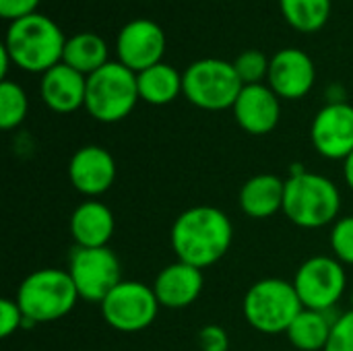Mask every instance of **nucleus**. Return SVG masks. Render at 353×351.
I'll return each instance as SVG.
<instances>
[{"label": "nucleus", "mask_w": 353, "mask_h": 351, "mask_svg": "<svg viewBox=\"0 0 353 351\" xmlns=\"http://www.w3.org/2000/svg\"><path fill=\"white\" fill-rule=\"evenodd\" d=\"M170 240L178 261L203 271L228 254L234 225L221 209L199 205L176 217Z\"/></svg>", "instance_id": "obj_1"}, {"label": "nucleus", "mask_w": 353, "mask_h": 351, "mask_svg": "<svg viewBox=\"0 0 353 351\" xmlns=\"http://www.w3.org/2000/svg\"><path fill=\"white\" fill-rule=\"evenodd\" d=\"M302 310L304 304L294 288V281L277 277H267L252 283L242 302L246 323L267 335L288 333L290 325Z\"/></svg>", "instance_id": "obj_5"}, {"label": "nucleus", "mask_w": 353, "mask_h": 351, "mask_svg": "<svg viewBox=\"0 0 353 351\" xmlns=\"http://www.w3.org/2000/svg\"><path fill=\"white\" fill-rule=\"evenodd\" d=\"M116 54L120 64L139 74L163 62L165 33L151 19L128 21L116 37Z\"/></svg>", "instance_id": "obj_11"}, {"label": "nucleus", "mask_w": 353, "mask_h": 351, "mask_svg": "<svg viewBox=\"0 0 353 351\" xmlns=\"http://www.w3.org/2000/svg\"><path fill=\"white\" fill-rule=\"evenodd\" d=\"M23 325H27V319H25L21 306L17 304V300L2 298V302H0V335L6 339V337L14 335L19 329H23Z\"/></svg>", "instance_id": "obj_28"}, {"label": "nucleus", "mask_w": 353, "mask_h": 351, "mask_svg": "<svg viewBox=\"0 0 353 351\" xmlns=\"http://www.w3.org/2000/svg\"><path fill=\"white\" fill-rule=\"evenodd\" d=\"M68 178L81 194L89 199L101 197L116 182V161L108 149L99 145H85L70 157Z\"/></svg>", "instance_id": "obj_14"}, {"label": "nucleus", "mask_w": 353, "mask_h": 351, "mask_svg": "<svg viewBox=\"0 0 353 351\" xmlns=\"http://www.w3.org/2000/svg\"><path fill=\"white\" fill-rule=\"evenodd\" d=\"M325 351H353V310L337 317Z\"/></svg>", "instance_id": "obj_27"}, {"label": "nucleus", "mask_w": 353, "mask_h": 351, "mask_svg": "<svg viewBox=\"0 0 353 351\" xmlns=\"http://www.w3.org/2000/svg\"><path fill=\"white\" fill-rule=\"evenodd\" d=\"M105 323L120 333H139L153 325L159 312V300L143 281H120L99 304Z\"/></svg>", "instance_id": "obj_9"}, {"label": "nucleus", "mask_w": 353, "mask_h": 351, "mask_svg": "<svg viewBox=\"0 0 353 351\" xmlns=\"http://www.w3.org/2000/svg\"><path fill=\"white\" fill-rule=\"evenodd\" d=\"M62 62L77 72L89 77L110 62V48L103 37L91 31L70 35L64 46Z\"/></svg>", "instance_id": "obj_21"}, {"label": "nucleus", "mask_w": 353, "mask_h": 351, "mask_svg": "<svg viewBox=\"0 0 353 351\" xmlns=\"http://www.w3.org/2000/svg\"><path fill=\"white\" fill-rule=\"evenodd\" d=\"M343 176H345L347 186L353 190V153L343 161Z\"/></svg>", "instance_id": "obj_33"}, {"label": "nucleus", "mask_w": 353, "mask_h": 351, "mask_svg": "<svg viewBox=\"0 0 353 351\" xmlns=\"http://www.w3.org/2000/svg\"><path fill=\"white\" fill-rule=\"evenodd\" d=\"M39 95L46 108L56 114H72L85 108L87 95V77L66 66L64 62L56 64L41 74Z\"/></svg>", "instance_id": "obj_16"}, {"label": "nucleus", "mask_w": 353, "mask_h": 351, "mask_svg": "<svg viewBox=\"0 0 353 351\" xmlns=\"http://www.w3.org/2000/svg\"><path fill=\"white\" fill-rule=\"evenodd\" d=\"M314 149L335 161H345L353 153V106L327 103L319 110L310 126Z\"/></svg>", "instance_id": "obj_12"}, {"label": "nucleus", "mask_w": 353, "mask_h": 351, "mask_svg": "<svg viewBox=\"0 0 353 351\" xmlns=\"http://www.w3.org/2000/svg\"><path fill=\"white\" fill-rule=\"evenodd\" d=\"M139 97L151 106H168L182 93V74L165 62H159L137 74Z\"/></svg>", "instance_id": "obj_22"}, {"label": "nucleus", "mask_w": 353, "mask_h": 351, "mask_svg": "<svg viewBox=\"0 0 353 351\" xmlns=\"http://www.w3.org/2000/svg\"><path fill=\"white\" fill-rule=\"evenodd\" d=\"M343 87L341 85H331L327 89V103H345V95H343Z\"/></svg>", "instance_id": "obj_31"}, {"label": "nucleus", "mask_w": 353, "mask_h": 351, "mask_svg": "<svg viewBox=\"0 0 353 351\" xmlns=\"http://www.w3.org/2000/svg\"><path fill=\"white\" fill-rule=\"evenodd\" d=\"M14 300L21 306L27 325H37L68 317L81 298L66 269L46 267L23 279Z\"/></svg>", "instance_id": "obj_4"}, {"label": "nucleus", "mask_w": 353, "mask_h": 351, "mask_svg": "<svg viewBox=\"0 0 353 351\" xmlns=\"http://www.w3.org/2000/svg\"><path fill=\"white\" fill-rule=\"evenodd\" d=\"M137 72L110 60L105 66L87 77L85 110L91 118L103 124H114L124 120L139 101Z\"/></svg>", "instance_id": "obj_6"}, {"label": "nucleus", "mask_w": 353, "mask_h": 351, "mask_svg": "<svg viewBox=\"0 0 353 351\" xmlns=\"http://www.w3.org/2000/svg\"><path fill=\"white\" fill-rule=\"evenodd\" d=\"M271 58H267L261 50H246L234 60V68L242 81V85H259L269 77Z\"/></svg>", "instance_id": "obj_25"}, {"label": "nucleus", "mask_w": 353, "mask_h": 351, "mask_svg": "<svg viewBox=\"0 0 353 351\" xmlns=\"http://www.w3.org/2000/svg\"><path fill=\"white\" fill-rule=\"evenodd\" d=\"M331 0H279L288 25L300 33H316L331 19Z\"/></svg>", "instance_id": "obj_23"}, {"label": "nucleus", "mask_w": 353, "mask_h": 351, "mask_svg": "<svg viewBox=\"0 0 353 351\" xmlns=\"http://www.w3.org/2000/svg\"><path fill=\"white\" fill-rule=\"evenodd\" d=\"M331 248L341 265H353V215L339 217L333 223Z\"/></svg>", "instance_id": "obj_26"}, {"label": "nucleus", "mask_w": 353, "mask_h": 351, "mask_svg": "<svg viewBox=\"0 0 353 351\" xmlns=\"http://www.w3.org/2000/svg\"><path fill=\"white\" fill-rule=\"evenodd\" d=\"M331 312L333 310L304 308L285 333L290 343L300 351H325L337 321V317H331Z\"/></svg>", "instance_id": "obj_20"}, {"label": "nucleus", "mask_w": 353, "mask_h": 351, "mask_svg": "<svg viewBox=\"0 0 353 351\" xmlns=\"http://www.w3.org/2000/svg\"><path fill=\"white\" fill-rule=\"evenodd\" d=\"M341 192L335 182L312 172H294L285 180L283 213L304 230H319L339 219Z\"/></svg>", "instance_id": "obj_3"}, {"label": "nucleus", "mask_w": 353, "mask_h": 351, "mask_svg": "<svg viewBox=\"0 0 353 351\" xmlns=\"http://www.w3.org/2000/svg\"><path fill=\"white\" fill-rule=\"evenodd\" d=\"M285 180L275 174H259L240 188V209L252 219H269L283 211Z\"/></svg>", "instance_id": "obj_19"}, {"label": "nucleus", "mask_w": 353, "mask_h": 351, "mask_svg": "<svg viewBox=\"0 0 353 351\" xmlns=\"http://www.w3.org/2000/svg\"><path fill=\"white\" fill-rule=\"evenodd\" d=\"M316 81V68L312 58L298 48H283L275 52L269 64L267 85L279 95V99L306 97Z\"/></svg>", "instance_id": "obj_13"}, {"label": "nucleus", "mask_w": 353, "mask_h": 351, "mask_svg": "<svg viewBox=\"0 0 353 351\" xmlns=\"http://www.w3.org/2000/svg\"><path fill=\"white\" fill-rule=\"evenodd\" d=\"M116 230L114 213L101 201L89 199L81 203L70 215V234L81 248H103Z\"/></svg>", "instance_id": "obj_18"}, {"label": "nucleus", "mask_w": 353, "mask_h": 351, "mask_svg": "<svg viewBox=\"0 0 353 351\" xmlns=\"http://www.w3.org/2000/svg\"><path fill=\"white\" fill-rule=\"evenodd\" d=\"M29 110V99L25 89L6 79L0 83V128L2 130H12L19 124H23L25 116Z\"/></svg>", "instance_id": "obj_24"}, {"label": "nucleus", "mask_w": 353, "mask_h": 351, "mask_svg": "<svg viewBox=\"0 0 353 351\" xmlns=\"http://www.w3.org/2000/svg\"><path fill=\"white\" fill-rule=\"evenodd\" d=\"M79 298L89 304H101L108 294L122 281L120 261L114 250L103 248H81L70 252L66 267Z\"/></svg>", "instance_id": "obj_8"}, {"label": "nucleus", "mask_w": 353, "mask_h": 351, "mask_svg": "<svg viewBox=\"0 0 353 351\" xmlns=\"http://www.w3.org/2000/svg\"><path fill=\"white\" fill-rule=\"evenodd\" d=\"M66 39L56 21L35 12L8 23L2 46L17 68L43 74L62 62Z\"/></svg>", "instance_id": "obj_2"}, {"label": "nucleus", "mask_w": 353, "mask_h": 351, "mask_svg": "<svg viewBox=\"0 0 353 351\" xmlns=\"http://www.w3.org/2000/svg\"><path fill=\"white\" fill-rule=\"evenodd\" d=\"M199 345L203 351H228L230 337L223 327L219 325H207L199 333Z\"/></svg>", "instance_id": "obj_29"}, {"label": "nucleus", "mask_w": 353, "mask_h": 351, "mask_svg": "<svg viewBox=\"0 0 353 351\" xmlns=\"http://www.w3.org/2000/svg\"><path fill=\"white\" fill-rule=\"evenodd\" d=\"M41 0H0V17L8 23L37 12Z\"/></svg>", "instance_id": "obj_30"}, {"label": "nucleus", "mask_w": 353, "mask_h": 351, "mask_svg": "<svg viewBox=\"0 0 353 351\" xmlns=\"http://www.w3.org/2000/svg\"><path fill=\"white\" fill-rule=\"evenodd\" d=\"M232 110L242 130L261 137L277 128L281 118V99L265 83L244 85Z\"/></svg>", "instance_id": "obj_15"}, {"label": "nucleus", "mask_w": 353, "mask_h": 351, "mask_svg": "<svg viewBox=\"0 0 353 351\" xmlns=\"http://www.w3.org/2000/svg\"><path fill=\"white\" fill-rule=\"evenodd\" d=\"M205 279L203 271L186 265L182 261H176L159 271V275L153 281V292L159 300V306L165 308H186L194 304L203 292Z\"/></svg>", "instance_id": "obj_17"}, {"label": "nucleus", "mask_w": 353, "mask_h": 351, "mask_svg": "<svg viewBox=\"0 0 353 351\" xmlns=\"http://www.w3.org/2000/svg\"><path fill=\"white\" fill-rule=\"evenodd\" d=\"M242 81L234 68V62L221 58H203L192 62L182 72L184 97L207 112H223L234 108Z\"/></svg>", "instance_id": "obj_7"}, {"label": "nucleus", "mask_w": 353, "mask_h": 351, "mask_svg": "<svg viewBox=\"0 0 353 351\" xmlns=\"http://www.w3.org/2000/svg\"><path fill=\"white\" fill-rule=\"evenodd\" d=\"M347 285L345 267L333 257H312L300 265L294 288L310 310H333L343 298Z\"/></svg>", "instance_id": "obj_10"}, {"label": "nucleus", "mask_w": 353, "mask_h": 351, "mask_svg": "<svg viewBox=\"0 0 353 351\" xmlns=\"http://www.w3.org/2000/svg\"><path fill=\"white\" fill-rule=\"evenodd\" d=\"M12 64V60H10V56H8V52H6V48L2 46L0 48V77H2V81H6V77H8V66Z\"/></svg>", "instance_id": "obj_32"}, {"label": "nucleus", "mask_w": 353, "mask_h": 351, "mask_svg": "<svg viewBox=\"0 0 353 351\" xmlns=\"http://www.w3.org/2000/svg\"><path fill=\"white\" fill-rule=\"evenodd\" d=\"M352 310H353V292H352Z\"/></svg>", "instance_id": "obj_34"}]
</instances>
